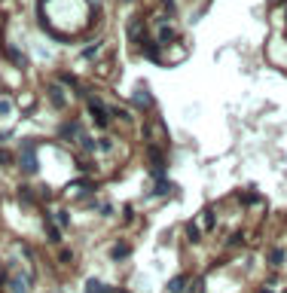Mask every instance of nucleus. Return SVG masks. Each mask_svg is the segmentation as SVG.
<instances>
[{
    "label": "nucleus",
    "instance_id": "7c9ffc66",
    "mask_svg": "<svg viewBox=\"0 0 287 293\" xmlns=\"http://www.w3.org/2000/svg\"><path fill=\"white\" fill-rule=\"evenodd\" d=\"M0 272H3V263H0Z\"/></svg>",
    "mask_w": 287,
    "mask_h": 293
},
{
    "label": "nucleus",
    "instance_id": "5701e85b",
    "mask_svg": "<svg viewBox=\"0 0 287 293\" xmlns=\"http://www.w3.org/2000/svg\"><path fill=\"white\" fill-rule=\"evenodd\" d=\"M34 104H37V95H34V92H25V95H19V101H16V107H21V110H31Z\"/></svg>",
    "mask_w": 287,
    "mask_h": 293
},
{
    "label": "nucleus",
    "instance_id": "412c9836",
    "mask_svg": "<svg viewBox=\"0 0 287 293\" xmlns=\"http://www.w3.org/2000/svg\"><path fill=\"white\" fill-rule=\"evenodd\" d=\"M183 232H187V241H192V244H199L202 241V226H199V223H187V226H183Z\"/></svg>",
    "mask_w": 287,
    "mask_h": 293
},
{
    "label": "nucleus",
    "instance_id": "ddd939ff",
    "mask_svg": "<svg viewBox=\"0 0 287 293\" xmlns=\"http://www.w3.org/2000/svg\"><path fill=\"white\" fill-rule=\"evenodd\" d=\"M16 196H19V201H21V205H25V208H34V205H37V201H40V196L34 193V186H28V183H21Z\"/></svg>",
    "mask_w": 287,
    "mask_h": 293
},
{
    "label": "nucleus",
    "instance_id": "1a4fd4ad",
    "mask_svg": "<svg viewBox=\"0 0 287 293\" xmlns=\"http://www.w3.org/2000/svg\"><path fill=\"white\" fill-rule=\"evenodd\" d=\"M141 55H144L147 61H162L165 58V46H162V43H156L153 37H147L141 43Z\"/></svg>",
    "mask_w": 287,
    "mask_h": 293
},
{
    "label": "nucleus",
    "instance_id": "dca6fc26",
    "mask_svg": "<svg viewBox=\"0 0 287 293\" xmlns=\"http://www.w3.org/2000/svg\"><path fill=\"white\" fill-rule=\"evenodd\" d=\"M199 226H202V232H214V229H217V211H214V208H205V211H202Z\"/></svg>",
    "mask_w": 287,
    "mask_h": 293
},
{
    "label": "nucleus",
    "instance_id": "9d476101",
    "mask_svg": "<svg viewBox=\"0 0 287 293\" xmlns=\"http://www.w3.org/2000/svg\"><path fill=\"white\" fill-rule=\"evenodd\" d=\"M9 293H31V287H34V275H28V272H19V275H13L9 278Z\"/></svg>",
    "mask_w": 287,
    "mask_h": 293
},
{
    "label": "nucleus",
    "instance_id": "6ab92c4d",
    "mask_svg": "<svg viewBox=\"0 0 287 293\" xmlns=\"http://www.w3.org/2000/svg\"><path fill=\"white\" fill-rule=\"evenodd\" d=\"M13 113H16V101L0 95V119H13Z\"/></svg>",
    "mask_w": 287,
    "mask_h": 293
},
{
    "label": "nucleus",
    "instance_id": "f257e3e1",
    "mask_svg": "<svg viewBox=\"0 0 287 293\" xmlns=\"http://www.w3.org/2000/svg\"><path fill=\"white\" fill-rule=\"evenodd\" d=\"M153 25H156V43H162V46H171V43H177L180 40V31L168 21V16H156L153 18Z\"/></svg>",
    "mask_w": 287,
    "mask_h": 293
},
{
    "label": "nucleus",
    "instance_id": "20e7f679",
    "mask_svg": "<svg viewBox=\"0 0 287 293\" xmlns=\"http://www.w3.org/2000/svg\"><path fill=\"white\" fill-rule=\"evenodd\" d=\"M86 110H89V116H92V122H95L98 128H107V126H110V113H107V107L101 104L98 98L89 95V98H86Z\"/></svg>",
    "mask_w": 287,
    "mask_h": 293
},
{
    "label": "nucleus",
    "instance_id": "393cba45",
    "mask_svg": "<svg viewBox=\"0 0 287 293\" xmlns=\"http://www.w3.org/2000/svg\"><path fill=\"white\" fill-rule=\"evenodd\" d=\"M58 263H61V266H71V263H74V251L61 247V251H58Z\"/></svg>",
    "mask_w": 287,
    "mask_h": 293
},
{
    "label": "nucleus",
    "instance_id": "f3484780",
    "mask_svg": "<svg viewBox=\"0 0 287 293\" xmlns=\"http://www.w3.org/2000/svg\"><path fill=\"white\" fill-rule=\"evenodd\" d=\"M284 260H287V251H284V247H269V251H266V263L272 269H281Z\"/></svg>",
    "mask_w": 287,
    "mask_h": 293
},
{
    "label": "nucleus",
    "instance_id": "a211bd4d",
    "mask_svg": "<svg viewBox=\"0 0 287 293\" xmlns=\"http://www.w3.org/2000/svg\"><path fill=\"white\" fill-rule=\"evenodd\" d=\"M46 214L52 217V223H55V226H58L61 232H64V229H71V211L58 208V211H46Z\"/></svg>",
    "mask_w": 287,
    "mask_h": 293
},
{
    "label": "nucleus",
    "instance_id": "f8f14e48",
    "mask_svg": "<svg viewBox=\"0 0 287 293\" xmlns=\"http://www.w3.org/2000/svg\"><path fill=\"white\" fill-rule=\"evenodd\" d=\"M190 290V275L187 272H180V275H174L168 281V287H165V293H187Z\"/></svg>",
    "mask_w": 287,
    "mask_h": 293
},
{
    "label": "nucleus",
    "instance_id": "4be33fe9",
    "mask_svg": "<svg viewBox=\"0 0 287 293\" xmlns=\"http://www.w3.org/2000/svg\"><path fill=\"white\" fill-rule=\"evenodd\" d=\"M110 290H113V287H107L101 278H89V281H86V293H110Z\"/></svg>",
    "mask_w": 287,
    "mask_h": 293
},
{
    "label": "nucleus",
    "instance_id": "aec40b11",
    "mask_svg": "<svg viewBox=\"0 0 287 293\" xmlns=\"http://www.w3.org/2000/svg\"><path fill=\"white\" fill-rule=\"evenodd\" d=\"M101 49H104V43H101V40H95V43H89V46H86L83 52H79V55H83L86 61H98V55H101Z\"/></svg>",
    "mask_w": 287,
    "mask_h": 293
},
{
    "label": "nucleus",
    "instance_id": "423d86ee",
    "mask_svg": "<svg viewBox=\"0 0 287 293\" xmlns=\"http://www.w3.org/2000/svg\"><path fill=\"white\" fill-rule=\"evenodd\" d=\"M46 98H49V104L55 110H67V107H71V95H64V86L61 83H49V86H46Z\"/></svg>",
    "mask_w": 287,
    "mask_h": 293
},
{
    "label": "nucleus",
    "instance_id": "f03ea898",
    "mask_svg": "<svg viewBox=\"0 0 287 293\" xmlns=\"http://www.w3.org/2000/svg\"><path fill=\"white\" fill-rule=\"evenodd\" d=\"M16 165H19V171L25 174V177H34V174L40 171V153L37 150H19Z\"/></svg>",
    "mask_w": 287,
    "mask_h": 293
},
{
    "label": "nucleus",
    "instance_id": "c756f323",
    "mask_svg": "<svg viewBox=\"0 0 287 293\" xmlns=\"http://www.w3.org/2000/svg\"><path fill=\"white\" fill-rule=\"evenodd\" d=\"M49 293H61V290H49Z\"/></svg>",
    "mask_w": 287,
    "mask_h": 293
},
{
    "label": "nucleus",
    "instance_id": "b1692460",
    "mask_svg": "<svg viewBox=\"0 0 287 293\" xmlns=\"http://www.w3.org/2000/svg\"><path fill=\"white\" fill-rule=\"evenodd\" d=\"M113 150H116L113 138H107V134H104V138H98V153H113Z\"/></svg>",
    "mask_w": 287,
    "mask_h": 293
},
{
    "label": "nucleus",
    "instance_id": "a878e982",
    "mask_svg": "<svg viewBox=\"0 0 287 293\" xmlns=\"http://www.w3.org/2000/svg\"><path fill=\"white\" fill-rule=\"evenodd\" d=\"M9 162H13V156H9V153H3V150H0V168H6Z\"/></svg>",
    "mask_w": 287,
    "mask_h": 293
},
{
    "label": "nucleus",
    "instance_id": "bb28decb",
    "mask_svg": "<svg viewBox=\"0 0 287 293\" xmlns=\"http://www.w3.org/2000/svg\"><path fill=\"white\" fill-rule=\"evenodd\" d=\"M162 6L168 9V16H174V9H177V3H174V0H162Z\"/></svg>",
    "mask_w": 287,
    "mask_h": 293
},
{
    "label": "nucleus",
    "instance_id": "6e6552de",
    "mask_svg": "<svg viewBox=\"0 0 287 293\" xmlns=\"http://www.w3.org/2000/svg\"><path fill=\"white\" fill-rule=\"evenodd\" d=\"M0 52H3V58L13 61V67H19V71H25V67H28V55L21 52L19 46H13V43H3V46H0Z\"/></svg>",
    "mask_w": 287,
    "mask_h": 293
},
{
    "label": "nucleus",
    "instance_id": "4468645a",
    "mask_svg": "<svg viewBox=\"0 0 287 293\" xmlns=\"http://www.w3.org/2000/svg\"><path fill=\"white\" fill-rule=\"evenodd\" d=\"M129 256H132V244L129 241H116L110 247V260L113 263H122V260H129Z\"/></svg>",
    "mask_w": 287,
    "mask_h": 293
},
{
    "label": "nucleus",
    "instance_id": "9b49d317",
    "mask_svg": "<svg viewBox=\"0 0 287 293\" xmlns=\"http://www.w3.org/2000/svg\"><path fill=\"white\" fill-rule=\"evenodd\" d=\"M183 58H187V46H183V40H177V43H171V46H165V58H162V61L177 64V61H183Z\"/></svg>",
    "mask_w": 287,
    "mask_h": 293
},
{
    "label": "nucleus",
    "instance_id": "cd10ccee",
    "mask_svg": "<svg viewBox=\"0 0 287 293\" xmlns=\"http://www.w3.org/2000/svg\"><path fill=\"white\" fill-rule=\"evenodd\" d=\"M6 138H9V134H6V131H0V146H3V144H6Z\"/></svg>",
    "mask_w": 287,
    "mask_h": 293
},
{
    "label": "nucleus",
    "instance_id": "39448f33",
    "mask_svg": "<svg viewBox=\"0 0 287 293\" xmlns=\"http://www.w3.org/2000/svg\"><path fill=\"white\" fill-rule=\"evenodd\" d=\"M125 34H129V43H141L147 40V18L144 16H132L129 18V25H125Z\"/></svg>",
    "mask_w": 287,
    "mask_h": 293
},
{
    "label": "nucleus",
    "instance_id": "7ed1b4c3",
    "mask_svg": "<svg viewBox=\"0 0 287 293\" xmlns=\"http://www.w3.org/2000/svg\"><path fill=\"white\" fill-rule=\"evenodd\" d=\"M83 134H86V131H83V122H79L77 116L64 119L61 126H58V141H64V144H77Z\"/></svg>",
    "mask_w": 287,
    "mask_h": 293
},
{
    "label": "nucleus",
    "instance_id": "2eb2a0df",
    "mask_svg": "<svg viewBox=\"0 0 287 293\" xmlns=\"http://www.w3.org/2000/svg\"><path fill=\"white\" fill-rule=\"evenodd\" d=\"M174 183H171V180H159V183L150 189V193H147V199H165V196H171V193H174Z\"/></svg>",
    "mask_w": 287,
    "mask_h": 293
},
{
    "label": "nucleus",
    "instance_id": "c85d7f7f",
    "mask_svg": "<svg viewBox=\"0 0 287 293\" xmlns=\"http://www.w3.org/2000/svg\"><path fill=\"white\" fill-rule=\"evenodd\" d=\"M119 3H134V0H119Z\"/></svg>",
    "mask_w": 287,
    "mask_h": 293
},
{
    "label": "nucleus",
    "instance_id": "0eeeda50",
    "mask_svg": "<svg viewBox=\"0 0 287 293\" xmlns=\"http://www.w3.org/2000/svg\"><path fill=\"white\" fill-rule=\"evenodd\" d=\"M132 104H134L137 110H141V113H150V110L156 107V101H153V95H150V89H147L144 83L132 92Z\"/></svg>",
    "mask_w": 287,
    "mask_h": 293
}]
</instances>
